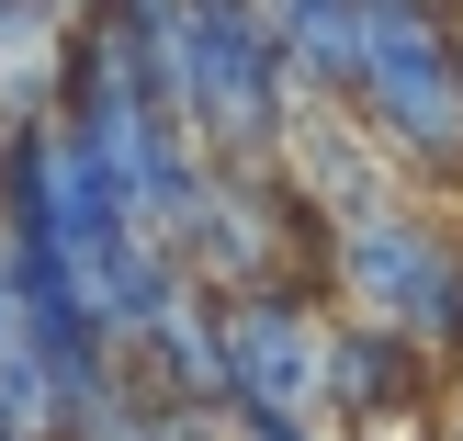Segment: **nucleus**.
<instances>
[{"mask_svg": "<svg viewBox=\"0 0 463 441\" xmlns=\"http://www.w3.org/2000/svg\"><path fill=\"white\" fill-rule=\"evenodd\" d=\"M362 125L407 158V170H463V80H452V34L419 0H362V45H351V91Z\"/></svg>", "mask_w": 463, "mask_h": 441, "instance_id": "f257e3e1", "label": "nucleus"}, {"mask_svg": "<svg viewBox=\"0 0 463 441\" xmlns=\"http://www.w3.org/2000/svg\"><path fill=\"white\" fill-rule=\"evenodd\" d=\"M339 272L373 283V306H384V329H396V340H441L452 317H463V261L430 238L419 216H396V204H362V216H351Z\"/></svg>", "mask_w": 463, "mask_h": 441, "instance_id": "f03ea898", "label": "nucleus"}]
</instances>
